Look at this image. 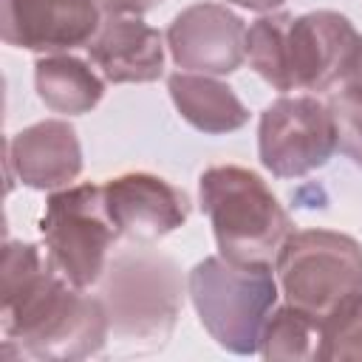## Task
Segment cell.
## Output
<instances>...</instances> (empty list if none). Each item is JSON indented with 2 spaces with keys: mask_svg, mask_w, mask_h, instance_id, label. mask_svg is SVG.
Segmentation results:
<instances>
[{
  "mask_svg": "<svg viewBox=\"0 0 362 362\" xmlns=\"http://www.w3.org/2000/svg\"><path fill=\"white\" fill-rule=\"evenodd\" d=\"M0 328L6 359H88L99 356L110 337L102 300L82 294L48 252L23 240L3 246Z\"/></svg>",
  "mask_w": 362,
  "mask_h": 362,
  "instance_id": "cell-1",
  "label": "cell"
},
{
  "mask_svg": "<svg viewBox=\"0 0 362 362\" xmlns=\"http://www.w3.org/2000/svg\"><path fill=\"white\" fill-rule=\"evenodd\" d=\"M359 31L339 11L263 14L246 28V59L274 90H331L351 62Z\"/></svg>",
  "mask_w": 362,
  "mask_h": 362,
  "instance_id": "cell-2",
  "label": "cell"
},
{
  "mask_svg": "<svg viewBox=\"0 0 362 362\" xmlns=\"http://www.w3.org/2000/svg\"><path fill=\"white\" fill-rule=\"evenodd\" d=\"M99 283L96 297L119 354L161 351L184 308L178 263L153 249H124L107 263Z\"/></svg>",
  "mask_w": 362,
  "mask_h": 362,
  "instance_id": "cell-3",
  "label": "cell"
},
{
  "mask_svg": "<svg viewBox=\"0 0 362 362\" xmlns=\"http://www.w3.org/2000/svg\"><path fill=\"white\" fill-rule=\"evenodd\" d=\"M187 288L201 325L223 351L238 356L260 351L263 328L277 308V280L269 263L212 255L192 266Z\"/></svg>",
  "mask_w": 362,
  "mask_h": 362,
  "instance_id": "cell-4",
  "label": "cell"
},
{
  "mask_svg": "<svg viewBox=\"0 0 362 362\" xmlns=\"http://www.w3.org/2000/svg\"><path fill=\"white\" fill-rule=\"evenodd\" d=\"M198 201L212 223L223 257L269 263L291 235V221L266 181L238 164L206 167L198 178Z\"/></svg>",
  "mask_w": 362,
  "mask_h": 362,
  "instance_id": "cell-5",
  "label": "cell"
},
{
  "mask_svg": "<svg viewBox=\"0 0 362 362\" xmlns=\"http://www.w3.org/2000/svg\"><path fill=\"white\" fill-rule=\"evenodd\" d=\"M274 269L288 305L320 328L362 297V246L345 232H291L274 257Z\"/></svg>",
  "mask_w": 362,
  "mask_h": 362,
  "instance_id": "cell-6",
  "label": "cell"
},
{
  "mask_svg": "<svg viewBox=\"0 0 362 362\" xmlns=\"http://www.w3.org/2000/svg\"><path fill=\"white\" fill-rule=\"evenodd\" d=\"M40 235L51 260L74 286H96L119 238L102 184H76L51 192L40 215Z\"/></svg>",
  "mask_w": 362,
  "mask_h": 362,
  "instance_id": "cell-7",
  "label": "cell"
},
{
  "mask_svg": "<svg viewBox=\"0 0 362 362\" xmlns=\"http://www.w3.org/2000/svg\"><path fill=\"white\" fill-rule=\"evenodd\" d=\"M337 124L317 96H280L260 113L257 153L274 178H303L331 161Z\"/></svg>",
  "mask_w": 362,
  "mask_h": 362,
  "instance_id": "cell-8",
  "label": "cell"
},
{
  "mask_svg": "<svg viewBox=\"0 0 362 362\" xmlns=\"http://www.w3.org/2000/svg\"><path fill=\"white\" fill-rule=\"evenodd\" d=\"M167 45L181 71L223 76L246 59V25L221 3H195L173 17Z\"/></svg>",
  "mask_w": 362,
  "mask_h": 362,
  "instance_id": "cell-9",
  "label": "cell"
},
{
  "mask_svg": "<svg viewBox=\"0 0 362 362\" xmlns=\"http://www.w3.org/2000/svg\"><path fill=\"white\" fill-rule=\"evenodd\" d=\"M0 8L6 45L37 54H68L88 45L102 25L96 0H0Z\"/></svg>",
  "mask_w": 362,
  "mask_h": 362,
  "instance_id": "cell-10",
  "label": "cell"
},
{
  "mask_svg": "<svg viewBox=\"0 0 362 362\" xmlns=\"http://www.w3.org/2000/svg\"><path fill=\"white\" fill-rule=\"evenodd\" d=\"M102 189L119 238L133 243H153L189 218V195L153 173H124L107 178Z\"/></svg>",
  "mask_w": 362,
  "mask_h": 362,
  "instance_id": "cell-11",
  "label": "cell"
},
{
  "mask_svg": "<svg viewBox=\"0 0 362 362\" xmlns=\"http://www.w3.org/2000/svg\"><path fill=\"white\" fill-rule=\"evenodd\" d=\"M8 181L17 178L31 189H62L82 173V144L76 130L62 119L37 122L6 144Z\"/></svg>",
  "mask_w": 362,
  "mask_h": 362,
  "instance_id": "cell-12",
  "label": "cell"
},
{
  "mask_svg": "<svg viewBox=\"0 0 362 362\" xmlns=\"http://www.w3.org/2000/svg\"><path fill=\"white\" fill-rule=\"evenodd\" d=\"M105 82H156L164 74V37L141 17H107L85 45Z\"/></svg>",
  "mask_w": 362,
  "mask_h": 362,
  "instance_id": "cell-13",
  "label": "cell"
},
{
  "mask_svg": "<svg viewBox=\"0 0 362 362\" xmlns=\"http://www.w3.org/2000/svg\"><path fill=\"white\" fill-rule=\"evenodd\" d=\"M167 90L181 119L206 136L232 133L249 122V110L240 96L209 74L175 71L167 76Z\"/></svg>",
  "mask_w": 362,
  "mask_h": 362,
  "instance_id": "cell-14",
  "label": "cell"
},
{
  "mask_svg": "<svg viewBox=\"0 0 362 362\" xmlns=\"http://www.w3.org/2000/svg\"><path fill=\"white\" fill-rule=\"evenodd\" d=\"M34 85L42 105L62 116L90 113L105 96V76L74 54H45L34 65Z\"/></svg>",
  "mask_w": 362,
  "mask_h": 362,
  "instance_id": "cell-15",
  "label": "cell"
},
{
  "mask_svg": "<svg viewBox=\"0 0 362 362\" xmlns=\"http://www.w3.org/2000/svg\"><path fill=\"white\" fill-rule=\"evenodd\" d=\"M260 354L283 362H317L322 359V328L294 305H280L263 328Z\"/></svg>",
  "mask_w": 362,
  "mask_h": 362,
  "instance_id": "cell-16",
  "label": "cell"
},
{
  "mask_svg": "<svg viewBox=\"0 0 362 362\" xmlns=\"http://www.w3.org/2000/svg\"><path fill=\"white\" fill-rule=\"evenodd\" d=\"M328 110L337 124V147L362 167V37L339 82L331 88Z\"/></svg>",
  "mask_w": 362,
  "mask_h": 362,
  "instance_id": "cell-17",
  "label": "cell"
},
{
  "mask_svg": "<svg viewBox=\"0 0 362 362\" xmlns=\"http://www.w3.org/2000/svg\"><path fill=\"white\" fill-rule=\"evenodd\" d=\"M322 359H362V297L322 328Z\"/></svg>",
  "mask_w": 362,
  "mask_h": 362,
  "instance_id": "cell-18",
  "label": "cell"
},
{
  "mask_svg": "<svg viewBox=\"0 0 362 362\" xmlns=\"http://www.w3.org/2000/svg\"><path fill=\"white\" fill-rule=\"evenodd\" d=\"M107 17H141L164 0H96Z\"/></svg>",
  "mask_w": 362,
  "mask_h": 362,
  "instance_id": "cell-19",
  "label": "cell"
},
{
  "mask_svg": "<svg viewBox=\"0 0 362 362\" xmlns=\"http://www.w3.org/2000/svg\"><path fill=\"white\" fill-rule=\"evenodd\" d=\"M226 3H235V6L252 8V11H272V8H277V6L286 3V0H226Z\"/></svg>",
  "mask_w": 362,
  "mask_h": 362,
  "instance_id": "cell-20",
  "label": "cell"
}]
</instances>
